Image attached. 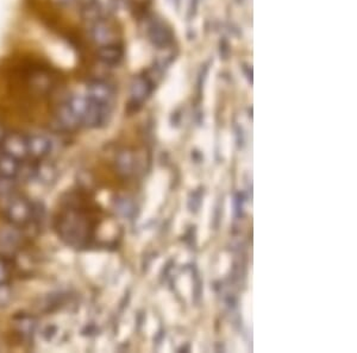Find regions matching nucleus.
Segmentation results:
<instances>
[{
	"instance_id": "nucleus-1",
	"label": "nucleus",
	"mask_w": 357,
	"mask_h": 353,
	"mask_svg": "<svg viewBox=\"0 0 357 353\" xmlns=\"http://www.w3.org/2000/svg\"><path fill=\"white\" fill-rule=\"evenodd\" d=\"M56 231L60 240L70 248H86L92 240V226L89 220L77 210H68L59 217Z\"/></svg>"
},
{
	"instance_id": "nucleus-2",
	"label": "nucleus",
	"mask_w": 357,
	"mask_h": 353,
	"mask_svg": "<svg viewBox=\"0 0 357 353\" xmlns=\"http://www.w3.org/2000/svg\"><path fill=\"white\" fill-rule=\"evenodd\" d=\"M35 206L25 198H15L11 200L6 207V218L8 221L18 226L23 228L35 219Z\"/></svg>"
},
{
	"instance_id": "nucleus-3",
	"label": "nucleus",
	"mask_w": 357,
	"mask_h": 353,
	"mask_svg": "<svg viewBox=\"0 0 357 353\" xmlns=\"http://www.w3.org/2000/svg\"><path fill=\"white\" fill-rule=\"evenodd\" d=\"M0 149L1 154L8 155L20 162H24L29 159L28 139L24 134L18 132L5 134L0 141Z\"/></svg>"
},
{
	"instance_id": "nucleus-4",
	"label": "nucleus",
	"mask_w": 357,
	"mask_h": 353,
	"mask_svg": "<svg viewBox=\"0 0 357 353\" xmlns=\"http://www.w3.org/2000/svg\"><path fill=\"white\" fill-rule=\"evenodd\" d=\"M154 90V84L151 81L149 77H135L134 82L131 85L130 107H134L135 110H138L143 102H146L148 97H151V92Z\"/></svg>"
},
{
	"instance_id": "nucleus-5",
	"label": "nucleus",
	"mask_w": 357,
	"mask_h": 353,
	"mask_svg": "<svg viewBox=\"0 0 357 353\" xmlns=\"http://www.w3.org/2000/svg\"><path fill=\"white\" fill-rule=\"evenodd\" d=\"M29 159L41 162L53 151V142L45 134L26 136Z\"/></svg>"
},
{
	"instance_id": "nucleus-6",
	"label": "nucleus",
	"mask_w": 357,
	"mask_h": 353,
	"mask_svg": "<svg viewBox=\"0 0 357 353\" xmlns=\"http://www.w3.org/2000/svg\"><path fill=\"white\" fill-rule=\"evenodd\" d=\"M87 97L100 105L114 107V90L106 82L93 81L87 86Z\"/></svg>"
},
{
	"instance_id": "nucleus-7",
	"label": "nucleus",
	"mask_w": 357,
	"mask_h": 353,
	"mask_svg": "<svg viewBox=\"0 0 357 353\" xmlns=\"http://www.w3.org/2000/svg\"><path fill=\"white\" fill-rule=\"evenodd\" d=\"M148 37L158 48H166L173 41V33L162 22L153 21L148 26Z\"/></svg>"
},
{
	"instance_id": "nucleus-8",
	"label": "nucleus",
	"mask_w": 357,
	"mask_h": 353,
	"mask_svg": "<svg viewBox=\"0 0 357 353\" xmlns=\"http://www.w3.org/2000/svg\"><path fill=\"white\" fill-rule=\"evenodd\" d=\"M89 36L97 45L102 47L116 43V33L110 25L106 24L105 22H94L89 30Z\"/></svg>"
},
{
	"instance_id": "nucleus-9",
	"label": "nucleus",
	"mask_w": 357,
	"mask_h": 353,
	"mask_svg": "<svg viewBox=\"0 0 357 353\" xmlns=\"http://www.w3.org/2000/svg\"><path fill=\"white\" fill-rule=\"evenodd\" d=\"M99 60L106 65H110V67H116L123 61V57H124V50H123L121 45H117L116 43L112 45H104L99 50Z\"/></svg>"
},
{
	"instance_id": "nucleus-10",
	"label": "nucleus",
	"mask_w": 357,
	"mask_h": 353,
	"mask_svg": "<svg viewBox=\"0 0 357 353\" xmlns=\"http://www.w3.org/2000/svg\"><path fill=\"white\" fill-rule=\"evenodd\" d=\"M23 162L10 157L8 155H0V176L17 179L22 173Z\"/></svg>"
},
{
	"instance_id": "nucleus-11",
	"label": "nucleus",
	"mask_w": 357,
	"mask_h": 353,
	"mask_svg": "<svg viewBox=\"0 0 357 353\" xmlns=\"http://www.w3.org/2000/svg\"><path fill=\"white\" fill-rule=\"evenodd\" d=\"M17 179L0 176V196H8L13 194L16 188Z\"/></svg>"
},
{
	"instance_id": "nucleus-12",
	"label": "nucleus",
	"mask_w": 357,
	"mask_h": 353,
	"mask_svg": "<svg viewBox=\"0 0 357 353\" xmlns=\"http://www.w3.org/2000/svg\"><path fill=\"white\" fill-rule=\"evenodd\" d=\"M10 280V265L5 258H0V285L8 284Z\"/></svg>"
},
{
	"instance_id": "nucleus-13",
	"label": "nucleus",
	"mask_w": 357,
	"mask_h": 353,
	"mask_svg": "<svg viewBox=\"0 0 357 353\" xmlns=\"http://www.w3.org/2000/svg\"><path fill=\"white\" fill-rule=\"evenodd\" d=\"M73 0H60V3L62 4H70Z\"/></svg>"
},
{
	"instance_id": "nucleus-14",
	"label": "nucleus",
	"mask_w": 357,
	"mask_h": 353,
	"mask_svg": "<svg viewBox=\"0 0 357 353\" xmlns=\"http://www.w3.org/2000/svg\"><path fill=\"white\" fill-rule=\"evenodd\" d=\"M4 134H5L4 130H3V129H1V127H0V141H1V139H3V137H4Z\"/></svg>"
}]
</instances>
